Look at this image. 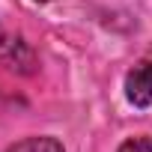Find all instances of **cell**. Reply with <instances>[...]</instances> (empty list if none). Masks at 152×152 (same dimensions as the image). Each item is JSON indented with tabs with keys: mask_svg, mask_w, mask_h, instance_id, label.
<instances>
[{
	"mask_svg": "<svg viewBox=\"0 0 152 152\" xmlns=\"http://www.w3.org/2000/svg\"><path fill=\"white\" fill-rule=\"evenodd\" d=\"M125 99L134 107H149L152 104V60H140L125 75Z\"/></svg>",
	"mask_w": 152,
	"mask_h": 152,
	"instance_id": "1",
	"label": "cell"
},
{
	"mask_svg": "<svg viewBox=\"0 0 152 152\" xmlns=\"http://www.w3.org/2000/svg\"><path fill=\"white\" fill-rule=\"evenodd\" d=\"M0 63L18 72H30L33 66V51L27 48V42L18 36H9L3 27H0Z\"/></svg>",
	"mask_w": 152,
	"mask_h": 152,
	"instance_id": "2",
	"label": "cell"
},
{
	"mask_svg": "<svg viewBox=\"0 0 152 152\" xmlns=\"http://www.w3.org/2000/svg\"><path fill=\"white\" fill-rule=\"evenodd\" d=\"M9 152H66L63 149V143L57 140V137H24V140H18L15 146H9Z\"/></svg>",
	"mask_w": 152,
	"mask_h": 152,
	"instance_id": "3",
	"label": "cell"
},
{
	"mask_svg": "<svg viewBox=\"0 0 152 152\" xmlns=\"http://www.w3.org/2000/svg\"><path fill=\"white\" fill-rule=\"evenodd\" d=\"M116 152H152V137L140 134V137H128L125 143H119Z\"/></svg>",
	"mask_w": 152,
	"mask_h": 152,
	"instance_id": "4",
	"label": "cell"
},
{
	"mask_svg": "<svg viewBox=\"0 0 152 152\" xmlns=\"http://www.w3.org/2000/svg\"><path fill=\"white\" fill-rule=\"evenodd\" d=\"M39 3H48V0H39Z\"/></svg>",
	"mask_w": 152,
	"mask_h": 152,
	"instance_id": "5",
	"label": "cell"
}]
</instances>
